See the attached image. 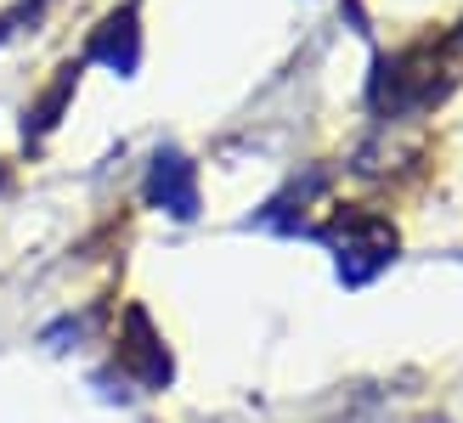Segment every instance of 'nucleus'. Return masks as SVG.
I'll list each match as a JSON object with an SVG mask.
<instances>
[{
  "label": "nucleus",
  "mask_w": 463,
  "mask_h": 423,
  "mask_svg": "<svg viewBox=\"0 0 463 423\" xmlns=\"http://www.w3.org/2000/svg\"><path fill=\"white\" fill-rule=\"evenodd\" d=\"M0 186H6V164H0Z\"/></svg>",
  "instance_id": "obj_8"
},
{
  "label": "nucleus",
  "mask_w": 463,
  "mask_h": 423,
  "mask_svg": "<svg viewBox=\"0 0 463 423\" xmlns=\"http://www.w3.org/2000/svg\"><path fill=\"white\" fill-rule=\"evenodd\" d=\"M317 243H328L334 271L345 288H367L379 271L396 266V226L373 209H334L328 226H311Z\"/></svg>",
  "instance_id": "obj_2"
},
{
  "label": "nucleus",
  "mask_w": 463,
  "mask_h": 423,
  "mask_svg": "<svg viewBox=\"0 0 463 423\" xmlns=\"http://www.w3.org/2000/svg\"><path fill=\"white\" fill-rule=\"evenodd\" d=\"M45 6H52V0H17V6H6V12H0V45H6V40H17L23 29H34Z\"/></svg>",
  "instance_id": "obj_7"
},
{
  "label": "nucleus",
  "mask_w": 463,
  "mask_h": 423,
  "mask_svg": "<svg viewBox=\"0 0 463 423\" xmlns=\"http://www.w3.org/2000/svg\"><path fill=\"white\" fill-rule=\"evenodd\" d=\"M80 74H85L80 62H62L57 80L45 85L29 108H23V147H40V141L62 125V113H68V102H74V90H80Z\"/></svg>",
  "instance_id": "obj_6"
},
{
  "label": "nucleus",
  "mask_w": 463,
  "mask_h": 423,
  "mask_svg": "<svg viewBox=\"0 0 463 423\" xmlns=\"http://www.w3.org/2000/svg\"><path fill=\"white\" fill-rule=\"evenodd\" d=\"M113 362H119V372H125V379H136L147 395H158V390L175 384V356H170L165 334L153 327L147 305H125L119 339H113Z\"/></svg>",
  "instance_id": "obj_3"
},
{
  "label": "nucleus",
  "mask_w": 463,
  "mask_h": 423,
  "mask_svg": "<svg viewBox=\"0 0 463 423\" xmlns=\"http://www.w3.org/2000/svg\"><path fill=\"white\" fill-rule=\"evenodd\" d=\"M142 198H147V209H158L170 221H198V164L181 147H158L147 164Z\"/></svg>",
  "instance_id": "obj_4"
},
{
  "label": "nucleus",
  "mask_w": 463,
  "mask_h": 423,
  "mask_svg": "<svg viewBox=\"0 0 463 423\" xmlns=\"http://www.w3.org/2000/svg\"><path fill=\"white\" fill-rule=\"evenodd\" d=\"M85 62H102L119 80H136V68H142V6H136V0H119V6L90 29Z\"/></svg>",
  "instance_id": "obj_5"
},
{
  "label": "nucleus",
  "mask_w": 463,
  "mask_h": 423,
  "mask_svg": "<svg viewBox=\"0 0 463 423\" xmlns=\"http://www.w3.org/2000/svg\"><path fill=\"white\" fill-rule=\"evenodd\" d=\"M452 90V74H447V45H407L396 57H379L373 62V113L384 119H407V113H424L435 108Z\"/></svg>",
  "instance_id": "obj_1"
}]
</instances>
